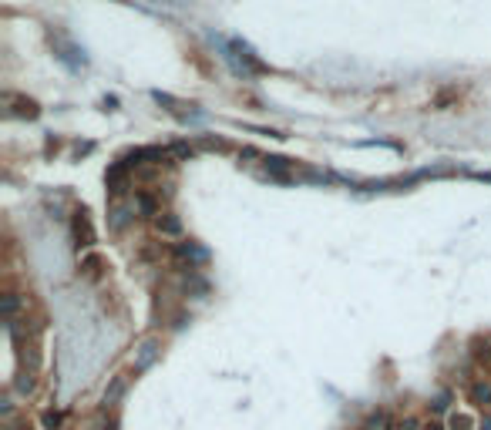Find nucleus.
I'll use <instances>...</instances> for the list:
<instances>
[{"instance_id": "f257e3e1", "label": "nucleus", "mask_w": 491, "mask_h": 430, "mask_svg": "<svg viewBox=\"0 0 491 430\" xmlns=\"http://www.w3.org/2000/svg\"><path fill=\"white\" fill-rule=\"evenodd\" d=\"M222 57L233 64L236 75H243V77H253V75H263V71H266V64L259 61V54L253 51L246 40H229L226 51H222Z\"/></svg>"}, {"instance_id": "f03ea898", "label": "nucleus", "mask_w": 491, "mask_h": 430, "mask_svg": "<svg viewBox=\"0 0 491 430\" xmlns=\"http://www.w3.org/2000/svg\"><path fill=\"white\" fill-rule=\"evenodd\" d=\"M4 104H13L11 114L13 118H27V121H34L40 114L38 101H31V98H21V94H13V91H4Z\"/></svg>"}, {"instance_id": "7ed1b4c3", "label": "nucleus", "mask_w": 491, "mask_h": 430, "mask_svg": "<svg viewBox=\"0 0 491 430\" xmlns=\"http://www.w3.org/2000/svg\"><path fill=\"white\" fill-rule=\"evenodd\" d=\"M175 259H182V263H189V269H195L202 263H209V253L202 246H195V242H179L175 246Z\"/></svg>"}, {"instance_id": "20e7f679", "label": "nucleus", "mask_w": 491, "mask_h": 430, "mask_svg": "<svg viewBox=\"0 0 491 430\" xmlns=\"http://www.w3.org/2000/svg\"><path fill=\"white\" fill-rule=\"evenodd\" d=\"M57 57L71 67V71H78V67H84L88 64V57H84V51H81L78 44H71V40H57Z\"/></svg>"}, {"instance_id": "39448f33", "label": "nucleus", "mask_w": 491, "mask_h": 430, "mask_svg": "<svg viewBox=\"0 0 491 430\" xmlns=\"http://www.w3.org/2000/svg\"><path fill=\"white\" fill-rule=\"evenodd\" d=\"M75 239H78V249H84V246H91L94 242V232H91V219L88 212L81 209L78 215H75Z\"/></svg>"}, {"instance_id": "423d86ee", "label": "nucleus", "mask_w": 491, "mask_h": 430, "mask_svg": "<svg viewBox=\"0 0 491 430\" xmlns=\"http://www.w3.org/2000/svg\"><path fill=\"white\" fill-rule=\"evenodd\" d=\"M135 212H142V215H162L158 212V202L148 195V192H135Z\"/></svg>"}, {"instance_id": "0eeeda50", "label": "nucleus", "mask_w": 491, "mask_h": 430, "mask_svg": "<svg viewBox=\"0 0 491 430\" xmlns=\"http://www.w3.org/2000/svg\"><path fill=\"white\" fill-rule=\"evenodd\" d=\"M155 226H158V232H162V236H179V232H182V222H179V219H175L172 212L158 215Z\"/></svg>"}, {"instance_id": "6e6552de", "label": "nucleus", "mask_w": 491, "mask_h": 430, "mask_svg": "<svg viewBox=\"0 0 491 430\" xmlns=\"http://www.w3.org/2000/svg\"><path fill=\"white\" fill-rule=\"evenodd\" d=\"M131 212H135V205H131V209H115V212H111V228L121 232V228L131 222Z\"/></svg>"}, {"instance_id": "1a4fd4ad", "label": "nucleus", "mask_w": 491, "mask_h": 430, "mask_svg": "<svg viewBox=\"0 0 491 430\" xmlns=\"http://www.w3.org/2000/svg\"><path fill=\"white\" fill-rule=\"evenodd\" d=\"M17 306H21V299H17L13 292H7V296H4V319H7L11 326H13V316H17Z\"/></svg>"}, {"instance_id": "9d476101", "label": "nucleus", "mask_w": 491, "mask_h": 430, "mask_svg": "<svg viewBox=\"0 0 491 430\" xmlns=\"http://www.w3.org/2000/svg\"><path fill=\"white\" fill-rule=\"evenodd\" d=\"M471 400H475V404H491V387L488 383H475V387H471Z\"/></svg>"}, {"instance_id": "9b49d317", "label": "nucleus", "mask_w": 491, "mask_h": 430, "mask_svg": "<svg viewBox=\"0 0 491 430\" xmlns=\"http://www.w3.org/2000/svg\"><path fill=\"white\" fill-rule=\"evenodd\" d=\"M155 360V343L148 340V343H142V353H138V370H145L148 363Z\"/></svg>"}, {"instance_id": "f8f14e48", "label": "nucleus", "mask_w": 491, "mask_h": 430, "mask_svg": "<svg viewBox=\"0 0 491 430\" xmlns=\"http://www.w3.org/2000/svg\"><path fill=\"white\" fill-rule=\"evenodd\" d=\"M448 427H451V430H471V427H475V420L465 417V414H451V420H448Z\"/></svg>"}, {"instance_id": "ddd939ff", "label": "nucleus", "mask_w": 491, "mask_h": 430, "mask_svg": "<svg viewBox=\"0 0 491 430\" xmlns=\"http://www.w3.org/2000/svg\"><path fill=\"white\" fill-rule=\"evenodd\" d=\"M121 390H125V380H115L111 390H104V404H115L118 397H121Z\"/></svg>"}, {"instance_id": "4468645a", "label": "nucleus", "mask_w": 491, "mask_h": 430, "mask_svg": "<svg viewBox=\"0 0 491 430\" xmlns=\"http://www.w3.org/2000/svg\"><path fill=\"white\" fill-rule=\"evenodd\" d=\"M397 430H417V420H414V417H404L401 424H397Z\"/></svg>"}, {"instance_id": "2eb2a0df", "label": "nucleus", "mask_w": 491, "mask_h": 430, "mask_svg": "<svg viewBox=\"0 0 491 430\" xmlns=\"http://www.w3.org/2000/svg\"><path fill=\"white\" fill-rule=\"evenodd\" d=\"M478 430H491V417H485V420H481V424H478Z\"/></svg>"}, {"instance_id": "dca6fc26", "label": "nucleus", "mask_w": 491, "mask_h": 430, "mask_svg": "<svg viewBox=\"0 0 491 430\" xmlns=\"http://www.w3.org/2000/svg\"><path fill=\"white\" fill-rule=\"evenodd\" d=\"M424 430H441V427H438V424H427V427H424Z\"/></svg>"}]
</instances>
